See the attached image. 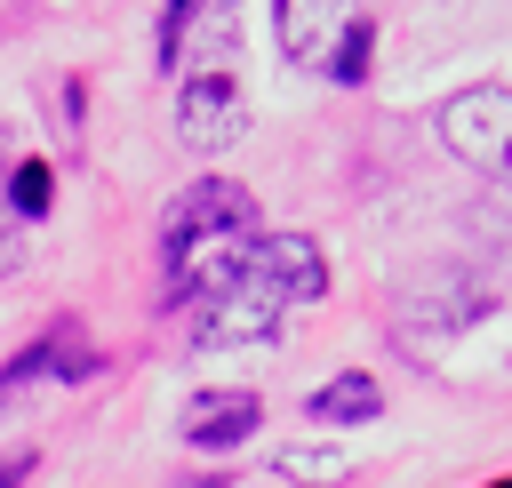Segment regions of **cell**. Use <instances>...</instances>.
<instances>
[{
    "instance_id": "6da1fadb",
    "label": "cell",
    "mask_w": 512,
    "mask_h": 488,
    "mask_svg": "<svg viewBox=\"0 0 512 488\" xmlns=\"http://www.w3.org/2000/svg\"><path fill=\"white\" fill-rule=\"evenodd\" d=\"M328 288V264L304 232H256L208 288H200V344H240V336H272L288 304H312Z\"/></svg>"
},
{
    "instance_id": "7a4b0ae2",
    "label": "cell",
    "mask_w": 512,
    "mask_h": 488,
    "mask_svg": "<svg viewBox=\"0 0 512 488\" xmlns=\"http://www.w3.org/2000/svg\"><path fill=\"white\" fill-rule=\"evenodd\" d=\"M256 240V192L232 176H200L176 192V208L160 216V248H168V280L176 296H200L240 248Z\"/></svg>"
},
{
    "instance_id": "3957f363",
    "label": "cell",
    "mask_w": 512,
    "mask_h": 488,
    "mask_svg": "<svg viewBox=\"0 0 512 488\" xmlns=\"http://www.w3.org/2000/svg\"><path fill=\"white\" fill-rule=\"evenodd\" d=\"M280 48L328 80H368L376 56V24L344 0H280Z\"/></svg>"
},
{
    "instance_id": "277c9868",
    "label": "cell",
    "mask_w": 512,
    "mask_h": 488,
    "mask_svg": "<svg viewBox=\"0 0 512 488\" xmlns=\"http://www.w3.org/2000/svg\"><path fill=\"white\" fill-rule=\"evenodd\" d=\"M440 144H448L456 160L504 176V160H512V88H504V80L456 88V96L440 104Z\"/></svg>"
},
{
    "instance_id": "5b68a950",
    "label": "cell",
    "mask_w": 512,
    "mask_h": 488,
    "mask_svg": "<svg viewBox=\"0 0 512 488\" xmlns=\"http://www.w3.org/2000/svg\"><path fill=\"white\" fill-rule=\"evenodd\" d=\"M240 128H248L240 72H224V64H200V72L176 88V136H184L192 152H224Z\"/></svg>"
},
{
    "instance_id": "8992f818",
    "label": "cell",
    "mask_w": 512,
    "mask_h": 488,
    "mask_svg": "<svg viewBox=\"0 0 512 488\" xmlns=\"http://www.w3.org/2000/svg\"><path fill=\"white\" fill-rule=\"evenodd\" d=\"M248 432H256V400H248V392L208 400V408L184 416V440H192V448H232V440H248Z\"/></svg>"
},
{
    "instance_id": "52a82bcc",
    "label": "cell",
    "mask_w": 512,
    "mask_h": 488,
    "mask_svg": "<svg viewBox=\"0 0 512 488\" xmlns=\"http://www.w3.org/2000/svg\"><path fill=\"white\" fill-rule=\"evenodd\" d=\"M304 408H312L320 424H360V416H376V384H368L360 368H344V376H328Z\"/></svg>"
},
{
    "instance_id": "ba28073f",
    "label": "cell",
    "mask_w": 512,
    "mask_h": 488,
    "mask_svg": "<svg viewBox=\"0 0 512 488\" xmlns=\"http://www.w3.org/2000/svg\"><path fill=\"white\" fill-rule=\"evenodd\" d=\"M48 200H56V176H48V160H24V168H16V208H24V216H40Z\"/></svg>"
},
{
    "instance_id": "9c48e42d",
    "label": "cell",
    "mask_w": 512,
    "mask_h": 488,
    "mask_svg": "<svg viewBox=\"0 0 512 488\" xmlns=\"http://www.w3.org/2000/svg\"><path fill=\"white\" fill-rule=\"evenodd\" d=\"M504 184H512V160H504Z\"/></svg>"
}]
</instances>
